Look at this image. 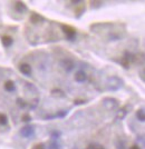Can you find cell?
Returning <instances> with one entry per match:
<instances>
[{
  "label": "cell",
  "instance_id": "6da1fadb",
  "mask_svg": "<svg viewBox=\"0 0 145 149\" xmlns=\"http://www.w3.org/2000/svg\"><path fill=\"white\" fill-rule=\"evenodd\" d=\"M122 86H123V80L116 76L111 77L107 80V87L109 90H118Z\"/></svg>",
  "mask_w": 145,
  "mask_h": 149
},
{
  "label": "cell",
  "instance_id": "7a4b0ae2",
  "mask_svg": "<svg viewBox=\"0 0 145 149\" xmlns=\"http://www.w3.org/2000/svg\"><path fill=\"white\" fill-rule=\"evenodd\" d=\"M103 105L108 110H114V109H116L118 107V102L114 98H105L103 100Z\"/></svg>",
  "mask_w": 145,
  "mask_h": 149
},
{
  "label": "cell",
  "instance_id": "3957f363",
  "mask_svg": "<svg viewBox=\"0 0 145 149\" xmlns=\"http://www.w3.org/2000/svg\"><path fill=\"white\" fill-rule=\"evenodd\" d=\"M62 29L63 31L66 33V36L67 38L69 39V40H73L76 36V30L73 28V27H70V26H66V25H62Z\"/></svg>",
  "mask_w": 145,
  "mask_h": 149
},
{
  "label": "cell",
  "instance_id": "277c9868",
  "mask_svg": "<svg viewBox=\"0 0 145 149\" xmlns=\"http://www.w3.org/2000/svg\"><path fill=\"white\" fill-rule=\"evenodd\" d=\"M34 132H35V128H34L32 126H26V127H22L21 130H20V134H21L24 137H26V138L32 136Z\"/></svg>",
  "mask_w": 145,
  "mask_h": 149
},
{
  "label": "cell",
  "instance_id": "5b68a950",
  "mask_svg": "<svg viewBox=\"0 0 145 149\" xmlns=\"http://www.w3.org/2000/svg\"><path fill=\"white\" fill-rule=\"evenodd\" d=\"M74 62L71 61L70 59H65V60H63L62 61V67H63L67 72H69V71H71L73 69H74Z\"/></svg>",
  "mask_w": 145,
  "mask_h": 149
},
{
  "label": "cell",
  "instance_id": "8992f818",
  "mask_svg": "<svg viewBox=\"0 0 145 149\" xmlns=\"http://www.w3.org/2000/svg\"><path fill=\"white\" fill-rule=\"evenodd\" d=\"M19 70H20L21 74H26V76H29V74H32V67L28 63H21L19 66Z\"/></svg>",
  "mask_w": 145,
  "mask_h": 149
},
{
  "label": "cell",
  "instance_id": "52a82bcc",
  "mask_svg": "<svg viewBox=\"0 0 145 149\" xmlns=\"http://www.w3.org/2000/svg\"><path fill=\"white\" fill-rule=\"evenodd\" d=\"M86 79H87V76L84 71H77L75 74V80L77 82H84Z\"/></svg>",
  "mask_w": 145,
  "mask_h": 149
},
{
  "label": "cell",
  "instance_id": "ba28073f",
  "mask_svg": "<svg viewBox=\"0 0 145 149\" xmlns=\"http://www.w3.org/2000/svg\"><path fill=\"white\" fill-rule=\"evenodd\" d=\"M1 42L5 47H10L13 44V39L10 36H2L1 37Z\"/></svg>",
  "mask_w": 145,
  "mask_h": 149
},
{
  "label": "cell",
  "instance_id": "9c48e42d",
  "mask_svg": "<svg viewBox=\"0 0 145 149\" xmlns=\"http://www.w3.org/2000/svg\"><path fill=\"white\" fill-rule=\"evenodd\" d=\"M15 9H16L18 13H25V11H27V6H26L24 2L18 1V2H16V5H15Z\"/></svg>",
  "mask_w": 145,
  "mask_h": 149
},
{
  "label": "cell",
  "instance_id": "30bf717a",
  "mask_svg": "<svg viewBox=\"0 0 145 149\" xmlns=\"http://www.w3.org/2000/svg\"><path fill=\"white\" fill-rule=\"evenodd\" d=\"M5 89H6L7 91H9V93L15 91V90H16V85H15V82L11 80L6 81V82H5Z\"/></svg>",
  "mask_w": 145,
  "mask_h": 149
},
{
  "label": "cell",
  "instance_id": "8fae6325",
  "mask_svg": "<svg viewBox=\"0 0 145 149\" xmlns=\"http://www.w3.org/2000/svg\"><path fill=\"white\" fill-rule=\"evenodd\" d=\"M40 20H44L43 17H40L38 13H32V16H30V21L32 24H37V22H40Z\"/></svg>",
  "mask_w": 145,
  "mask_h": 149
},
{
  "label": "cell",
  "instance_id": "7c38bea8",
  "mask_svg": "<svg viewBox=\"0 0 145 149\" xmlns=\"http://www.w3.org/2000/svg\"><path fill=\"white\" fill-rule=\"evenodd\" d=\"M136 117H137V119H139V121H144L145 120V113H144V109L142 108V109H139V111L136 112Z\"/></svg>",
  "mask_w": 145,
  "mask_h": 149
},
{
  "label": "cell",
  "instance_id": "4fadbf2b",
  "mask_svg": "<svg viewBox=\"0 0 145 149\" xmlns=\"http://www.w3.org/2000/svg\"><path fill=\"white\" fill-rule=\"evenodd\" d=\"M51 95L55 96V97H64V96H65V93H64L60 89H54Z\"/></svg>",
  "mask_w": 145,
  "mask_h": 149
},
{
  "label": "cell",
  "instance_id": "5bb4252c",
  "mask_svg": "<svg viewBox=\"0 0 145 149\" xmlns=\"http://www.w3.org/2000/svg\"><path fill=\"white\" fill-rule=\"evenodd\" d=\"M8 123V119H7V116L5 113H0V125L5 126Z\"/></svg>",
  "mask_w": 145,
  "mask_h": 149
},
{
  "label": "cell",
  "instance_id": "9a60e30c",
  "mask_svg": "<svg viewBox=\"0 0 145 149\" xmlns=\"http://www.w3.org/2000/svg\"><path fill=\"white\" fill-rule=\"evenodd\" d=\"M16 102H17V105H18L19 107H20V108H25L26 106H27V104H26V101H25L24 99H21V98H18Z\"/></svg>",
  "mask_w": 145,
  "mask_h": 149
},
{
  "label": "cell",
  "instance_id": "2e32d148",
  "mask_svg": "<svg viewBox=\"0 0 145 149\" xmlns=\"http://www.w3.org/2000/svg\"><path fill=\"white\" fill-rule=\"evenodd\" d=\"M125 115H126V110L123 108V109H120V111L117 113V118L118 119H123L125 117Z\"/></svg>",
  "mask_w": 145,
  "mask_h": 149
},
{
  "label": "cell",
  "instance_id": "e0dca14e",
  "mask_svg": "<svg viewBox=\"0 0 145 149\" xmlns=\"http://www.w3.org/2000/svg\"><path fill=\"white\" fill-rule=\"evenodd\" d=\"M88 149H105L102 145H97V143H94V145H89Z\"/></svg>",
  "mask_w": 145,
  "mask_h": 149
},
{
  "label": "cell",
  "instance_id": "ac0fdd59",
  "mask_svg": "<svg viewBox=\"0 0 145 149\" xmlns=\"http://www.w3.org/2000/svg\"><path fill=\"white\" fill-rule=\"evenodd\" d=\"M49 149H59V145L56 141H51L49 145Z\"/></svg>",
  "mask_w": 145,
  "mask_h": 149
},
{
  "label": "cell",
  "instance_id": "d6986e66",
  "mask_svg": "<svg viewBox=\"0 0 145 149\" xmlns=\"http://www.w3.org/2000/svg\"><path fill=\"white\" fill-rule=\"evenodd\" d=\"M32 149H45V146H44V143H38V145H36Z\"/></svg>",
  "mask_w": 145,
  "mask_h": 149
},
{
  "label": "cell",
  "instance_id": "ffe728a7",
  "mask_svg": "<svg viewBox=\"0 0 145 149\" xmlns=\"http://www.w3.org/2000/svg\"><path fill=\"white\" fill-rule=\"evenodd\" d=\"M30 119H32V117H30L29 115H25V116H22V120H24V121H29Z\"/></svg>",
  "mask_w": 145,
  "mask_h": 149
},
{
  "label": "cell",
  "instance_id": "44dd1931",
  "mask_svg": "<svg viewBox=\"0 0 145 149\" xmlns=\"http://www.w3.org/2000/svg\"><path fill=\"white\" fill-rule=\"evenodd\" d=\"M86 101L85 100H75V105H82V104H85Z\"/></svg>",
  "mask_w": 145,
  "mask_h": 149
},
{
  "label": "cell",
  "instance_id": "7402d4cb",
  "mask_svg": "<svg viewBox=\"0 0 145 149\" xmlns=\"http://www.w3.org/2000/svg\"><path fill=\"white\" fill-rule=\"evenodd\" d=\"M130 149H141V148H139L137 145H133V146H131V147H130Z\"/></svg>",
  "mask_w": 145,
  "mask_h": 149
},
{
  "label": "cell",
  "instance_id": "603a6c76",
  "mask_svg": "<svg viewBox=\"0 0 145 149\" xmlns=\"http://www.w3.org/2000/svg\"><path fill=\"white\" fill-rule=\"evenodd\" d=\"M117 148H118V149H124V146H123V143H118Z\"/></svg>",
  "mask_w": 145,
  "mask_h": 149
},
{
  "label": "cell",
  "instance_id": "cb8c5ba5",
  "mask_svg": "<svg viewBox=\"0 0 145 149\" xmlns=\"http://www.w3.org/2000/svg\"><path fill=\"white\" fill-rule=\"evenodd\" d=\"M141 77H142V79L144 80V71H142V72H141Z\"/></svg>",
  "mask_w": 145,
  "mask_h": 149
}]
</instances>
